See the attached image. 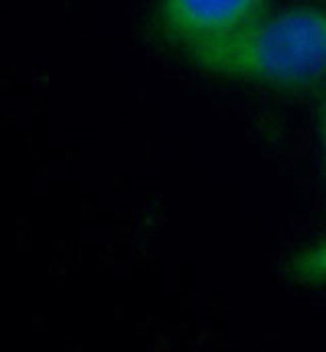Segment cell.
I'll return each mask as SVG.
<instances>
[{
	"label": "cell",
	"mask_w": 326,
	"mask_h": 352,
	"mask_svg": "<svg viewBox=\"0 0 326 352\" xmlns=\"http://www.w3.org/2000/svg\"><path fill=\"white\" fill-rule=\"evenodd\" d=\"M202 74L304 96L326 86V8L265 12L241 31L186 50Z\"/></svg>",
	"instance_id": "obj_1"
},
{
	"label": "cell",
	"mask_w": 326,
	"mask_h": 352,
	"mask_svg": "<svg viewBox=\"0 0 326 352\" xmlns=\"http://www.w3.org/2000/svg\"><path fill=\"white\" fill-rule=\"evenodd\" d=\"M270 0H160L163 39L182 50L232 35L268 12Z\"/></svg>",
	"instance_id": "obj_2"
},
{
	"label": "cell",
	"mask_w": 326,
	"mask_h": 352,
	"mask_svg": "<svg viewBox=\"0 0 326 352\" xmlns=\"http://www.w3.org/2000/svg\"><path fill=\"white\" fill-rule=\"evenodd\" d=\"M285 277L300 287L326 285V234L298 249L287 258Z\"/></svg>",
	"instance_id": "obj_3"
},
{
	"label": "cell",
	"mask_w": 326,
	"mask_h": 352,
	"mask_svg": "<svg viewBox=\"0 0 326 352\" xmlns=\"http://www.w3.org/2000/svg\"><path fill=\"white\" fill-rule=\"evenodd\" d=\"M316 133H318V149H320V163L326 184V86L320 90V102L316 112Z\"/></svg>",
	"instance_id": "obj_4"
}]
</instances>
